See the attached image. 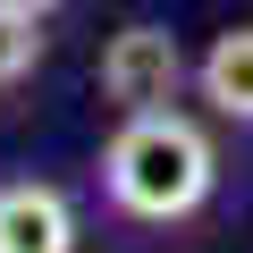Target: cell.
Masks as SVG:
<instances>
[{"label": "cell", "instance_id": "6da1fadb", "mask_svg": "<svg viewBox=\"0 0 253 253\" xmlns=\"http://www.w3.org/2000/svg\"><path fill=\"white\" fill-rule=\"evenodd\" d=\"M101 186L126 219H152V228H177L211 203L219 186V152L211 135L186 118V110H126L118 135L101 144Z\"/></svg>", "mask_w": 253, "mask_h": 253}, {"label": "cell", "instance_id": "7a4b0ae2", "mask_svg": "<svg viewBox=\"0 0 253 253\" xmlns=\"http://www.w3.org/2000/svg\"><path fill=\"white\" fill-rule=\"evenodd\" d=\"M186 51H177V34L169 26H152V17H135V26H118L110 42H101V101L126 118V110H177V93H186Z\"/></svg>", "mask_w": 253, "mask_h": 253}, {"label": "cell", "instance_id": "277c9868", "mask_svg": "<svg viewBox=\"0 0 253 253\" xmlns=\"http://www.w3.org/2000/svg\"><path fill=\"white\" fill-rule=\"evenodd\" d=\"M194 93H203L219 118L253 126V26H228V34H211V51L194 59Z\"/></svg>", "mask_w": 253, "mask_h": 253}, {"label": "cell", "instance_id": "3957f363", "mask_svg": "<svg viewBox=\"0 0 253 253\" xmlns=\"http://www.w3.org/2000/svg\"><path fill=\"white\" fill-rule=\"evenodd\" d=\"M0 253H76V203L51 177L0 186Z\"/></svg>", "mask_w": 253, "mask_h": 253}, {"label": "cell", "instance_id": "5b68a950", "mask_svg": "<svg viewBox=\"0 0 253 253\" xmlns=\"http://www.w3.org/2000/svg\"><path fill=\"white\" fill-rule=\"evenodd\" d=\"M34 68H42V17L0 0V93H9V84H26Z\"/></svg>", "mask_w": 253, "mask_h": 253}, {"label": "cell", "instance_id": "8992f818", "mask_svg": "<svg viewBox=\"0 0 253 253\" xmlns=\"http://www.w3.org/2000/svg\"><path fill=\"white\" fill-rule=\"evenodd\" d=\"M9 9H34V17H51V9H59V0H9Z\"/></svg>", "mask_w": 253, "mask_h": 253}]
</instances>
